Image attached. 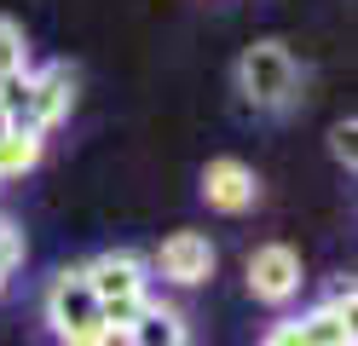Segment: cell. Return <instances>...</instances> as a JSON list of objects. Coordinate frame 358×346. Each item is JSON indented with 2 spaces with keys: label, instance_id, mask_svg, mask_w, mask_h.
<instances>
[{
  "label": "cell",
  "instance_id": "7c38bea8",
  "mask_svg": "<svg viewBox=\"0 0 358 346\" xmlns=\"http://www.w3.org/2000/svg\"><path fill=\"white\" fill-rule=\"evenodd\" d=\"M24 254H29V243H24V231H17V219L0 214V283H12V277L24 271Z\"/></svg>",
  "mask_w": 358,
  "mask_h": 346
},
{
  "label": "cell",
  "instance_id": "8fae6325",
  "mask_svg": "<svg viewBox=\"0 0 358 346\" xmlns=\"http://www.w3.org/2000/svg\"><path fill=\"white\" fill-rule=\"evenodd\" d=\"M29 69V35L17 17H0V81H17Z\"/></svg>",
  "mask_w": 358,
  "mask_h": 346
},
{
  "label": "cell",
  "instance_id": "7a4b0ae2",
  "mask_svg": "<svg viewBox=\"0 0 358 346\" xmlns=\"http://www.w3.org/2000/svg\"><path fill=\"white\" fill-rule=\"evenodd\" d=\"M301 64L295 52H289L283 41H255V46H243V58H237V92H243V104H249L255 115H283L289 104L301 99Z\"/></svg>",
  "mask_w": 358,
  "mask_h": 346
},
{
  "label": "cell",
  "instance_id": "9a60e30c",
  "mask_svg": "<svg viewBox=\"0 0 358 346\" xmlns=\"http://www.w3.org/2000/svg\"><path fill=\"white\" fill-rule=\"evenodd\" d=\"M58 346H116V335H76V340H58Z\"/></svg>",
  "mask_w": 358,
  "mask_h": 346
},
{
  "label": "cell",
  "instance_id": "277c9868",
  "mask_svg": "<svg viewBox=\"0 0 358 346\" xmlns=\"http://www.w3.org/2000/svg\"><path fill=\"white\" fill-rule=\"evenodd\" d=\"M249 294L260 300V306H289V300L301 294V254L289 248V243H260L255 254H249Z\"/></svg>",
  "mask_w": 358,
  "mask_h": 346
},
{
  "label": "cell",
  "instance_id": "8992f818",
  "mask_svg": "<svg viewBox=\"0 0 358 346\" xmlns=\"http://www.w3.org/2000/svg\"><path fill=\"white\" fill-rule=\"evenodd\" d=\"M150 277H162V283H173V289L208 283V277H214V243L203 237V231H173V237L156 248Z\"/></svg>",
  "mask_w": 358,
  "mask_h": 346
},
{
  "label": "cell",
  "instance_id": "30bf717a",
  "mask_svg": "<svg viewBox=\"0 0 358 346\" xmlns=\"http://www.w3.org/2000/svg\"><path fill=\"white\" fill-rule=\"evenodd\" d=\"M41 150H47V138L29 133V127L0 133V185H6V179H24L35 161H41Z\"/></svg>",
  "mask_w": 358,
  "mask_h": 346
},
{
  "label": "cell",
  "instance_id": "5b68a950",
  "mask_svg": "<svg viewBox=\"0 0 358 346\" xmlns=\"http://www.w3.org/2000/svg\"><path fill=\"white\" fill-rule=\"evenodd\" d=\"M81 271H87V283L99 294V306H110V300H150V260L133 254V248H104Z\"/></svg>",
  "mask_w": 358,
  "mask_h": 346
},
{
  "label": "cell",
  "instance_id": "2e32d148",
  "mask_svg": "<svg viewBox=\"0 0 358 346\" xmlns=\"http://www.w3.org/2000/svg\"><path fill=\"white\" fill-rule=\"evenodd\" d=\"M0 133H12V110H6V99H0Z\"/></svg>",
  "mask_w": 358,
  "mask_h": 346
},
{
  "label": "cell",
  "instance_id": "52a82bcc",
  "mask_svg": "<svg viewBox=\"0 0 358 346\" xmlns=\"http://www.w3.org/2000/svg\"><path fill=\"white\" fill-rule=\"evenodd\" d=\"M203 202L214 208V214H249V208L260 202V179L249 161L237 156H214L203 168Z\"/></svg>",
  "mask_w": 358,
  "mask_h": 346
},
{
  "label": "cell",
  "instance_id": "e0dca14e",
  "mask_svg": "<svg viewBox=\"0 0 358 346\" xmlns=\"http://www.w3.org/2000/svg\"><path fill=\"white\" fill-rule=\"evenodd\" d=\"M0 289H6V283H0Z\"/></svg>",
  "mask_w": 358,
  "mask_h": 346
},
{
  "label": "cell",
  "instance_id": "6da1fadb",
  "mask_svg": "<svg viewBox=\"0 0 358 346\" xmlns=\"http://www.w3.org/2000/svg\"><path fill=\"white\" fill-rule=\"evenodd\" d=\"M0 99L12 110V127H29L47 138L64 115L76 110V69L70 64H41V69H24L17 81H0Z\"/></svg>",
  "mask_w": 358,
  "mask_h": 346
},
{
  "label": "cell",
  "instance_id": "5bb4252c",
  "mask_svg": "<svg viewBox=\"0 0 358 346\" xmlns=\"http://www.w3.org/2000/svg\"><path fill=\"white\" fill-rule=\"evenodd\" d=\"M260 346H306V335H301V323H295V317H278L272 329L260 335Z\"/></svg>",
  "mask_w": 358,
  "mask_h": 346
},
{
  "label": "cell",
  "instance_id": "ba28073f",
  "mask_svg": "<svg viewBox=\"0 0 358 346\" xmlns=\"http://www.w3.org/2000/svg\"><path fill=\"white\" fill-rule=\"evenodd\" d=\"M122 346H191L185 312H179V306H162V300H150V306L122 329Z\"/></svg>",
  "mask_w": 358,
  "mask_h": 346
},
{
  "label": "cell",
  "instance_id": "3957f363",
  "mask_svg": "<svg viewBox=\"0 0 358 346\" xmlns=\"http://www.w3.org/2000/svg\"><path fill=\"white\" fill-rule=\"evenodd\" d=\"M41 323L52 329V340L104 335V323H99V294H93V283H87L81 266H64L52 283H47V294H41Z\"/></svg>",
  "mask_w": 358,
  "mask_h": 346
},
{
  "label": "cell",
  "instance_id": "4fadbf2b",
  "mask_svg": "<svg viewBox=\"0 0 358 346\" xmlns=\"http://www.w3.org/2000/svg\"><path fill=\"white\" fill-rule=\"evenodd\" d=\"M352 138H358V122H352V115L329 127V156L341 161V168H352V161H358V145H352Z\"/></svg>",
  "mask_w": 358,
  "mask_h": 346
},
{
  "label": "cell",
  "instance_id": "9c48e42d",
  "mask_svg": "<svg viewBox=\"0 0 358 346\" xmlns=\"http://www.w3.org/2000/svg\"><path fill=\"white\" fill-rule=\"evenodd\" d=\"M301 323L306 346H352V306H335V300H324V306H312Z\"/></svg>",
  "mask_w": 358,
  "mask_h": 346
}]
</instances>
